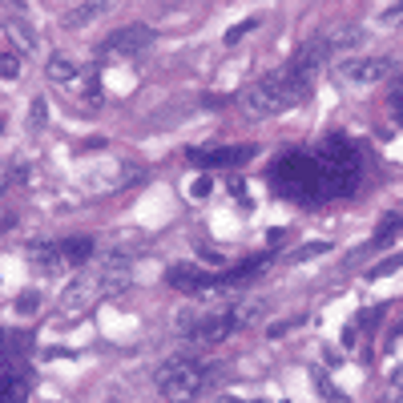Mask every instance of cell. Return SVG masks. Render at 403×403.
Wrapping results in <instances>:
<instances>
[{
  "mask_svg": "<svg viewBox=\"0 0 403 403\" xmlns=\"http://www.w3.org/2000/svg\"><path fill=\"white\" fill-rule=\"evenodd\" d=\"M45 73H49V81H73L77 77V61L73 57H49V65H45Z\"/></svg>",
  "mask_w": 403,
  "mask_h": 403,
  "instance_id": "15",
  "label": "cell"
},
{
  "mask_svg": "<svg viewBox=\"0 0 403 403\" xmlns=\"http://www.w3.org/2000/svg\"><path fill=\"white\" fill-rule=\"evenodd\" d=\"M379 21H383V25H395V21H403V4H387V9H379Z\"/></svg>",
  "mask_w": 403,
  "mask_h": 403,
  "instance_id": "25",
  "label": "cell"
},
{
  "mask_svg": "<svg viewBox=\"0 0 403 403\" xmlns=\"http://www.w3.org/2000/svg\"><path fill=\"white\" fill-rule=\"evenodd\" d=\"M210 189H214V182H210L206 174H198V177L186 186V194H189V198H210Z\"/></svg>",
  "mask_w": 403,
  "mask_h": 403,
  "instance_id": "22",
  "label": "cell"
},
{
  "mask_svg": "<svg viewBox=\"0 0 403 403\" xmlns=\"http://www.w3.org/2000/svg\"><path fill=\"white\" fill-rule=\"evenodd\" d=\"M158 40V28L153 25H126L117 28V33H109V37L101 40V57L105 61H121V57H138V53H145Z\"/></svg>",
  "mask_w": 403,
  "mask_h": 403,
  "instance_id": "8",
  "label": "cell"
},
{
  "mask_svg": "<svg viewBox=\"0 0 403 403\" xmlns=\"http://www.w3.org/2000/svg\"><path fill=\"white\" fill-rule=\"evenodd\" d=\"M311 85H315V77L307 73V69H299L294 61H287L282 69H275V73L258 77L254 85H246L238 93V105L246 117H278L287 114V109H294V105H302L307 101V93H311Z\"/></svg>",
  "mask_w": 403,
  "mask_h": 403,
  "instance_id": "2",
  "label": "cell"
},
{
  "mask_svg": "<svg viewBox=\"0 0 403 403\" xmlns=\"http://www.w3.org/2000/svg\"><path fill=\"white\" fill-rule=\"evenodd\" d=\"M403 266V254H391V258H383V263H375L371 270H367V278H387V275H395Z\"/></svg>",
  "mask_w": 403,
  "mask_h": 403,
  "instance_id": "18",
  "label": "cell"
},
{
  "mask_svg": "<svg viewBox=\"0 0 403 403\" xmlns=\"http://www.w3.org/2000/svg\"><path fill=\"white\" fill-rule=\"evenodd\" d=\"M218 403H242V399H230V395H222V399H218ZM258 403H263V399H258Z\"/></svg>",
  "mask_w": 403,
  "mask_h": 403,
  "instance_id": "30",
  "label": "cell"
},
{
  "mask_svg": "<svg viewBox=\"0 0 403 403\" xmlns=\"http://www.w3.org/2000/svg\"><path fill=\"white\" fill-rule=\"evenodd\" d=\"M379 323V311H363V315L355 319V327H359V335H363V331H371Z\"/></svg>",
  "mask_w": 403,
  "mask_h": 403,
  "instance_id": "27",
  "label": "cell"
},
{
  "mask_svg": "<svg viewBox=\"0 0 403 403\" xmlns=\"http://www.w3.org/2000/svg\"><path fill=\"white\" fill-rule=\"evenodd\" d=\"M129 278H133V258H129V254H105L97 263H89L85 270L65 287L61 315H85L97 302L121 294V290L129 287Z\"/></svg>",
  "mask_w": 403,
  "mask_h": 403,
  "instance_id": "1",
  "label": "cell"
},
{
  "mask_svg": "<svg viewBox=\"0 0 403 403\" xmlns=\"http://www.w3.org/2000/svg\"><path fill=\"white\" fill-rule=\"evenodd\" d=\"M109 4L105 0H85V4H69L65 9V25L69 28H81V25H89V21H97L101 13H105Z\"/></svg>",
  "mask_w": 403,
  "mask_h": 403,
  "instance_id": "12",
  "label": "cell"
},
{
  "mask_svg": "<svg viewBox=\"0 0 403 403\" xmlns=\"http://www.w3.org/2000/svg\"><path fill=\"white\" fill-rule=\"evenodd\" d=\"M282 238H287V230H282V226H278V230H270V234H266V242H270V246H278V242H282Z\"/></svg>",
  "mask_w": 403,
  "mask_h": 403,
  "instance_id": "29",
  "label": "cell"
},
{
  "mask_svg": "<svg viewBox=\"0 0 403 403\" xmlns=\"http://www.w3.org/2000/svg\"><path fill=\"white\" fill-rule=\"evenodd\" d=\"M194 165H222V170H230V165H246L254 158L250 145H226V150H189L186 153Z\"/></svg>",
  "mask_w": 403,
  "mask_h": 403,
  "instance_id": "10",
  "label": "cell"
},
{
  "mask_svg": "<svg viewBox=\"0 0 403 403\" xmlns=\"http://www.w3.org/2000/svg\"><path fill=\"white\" fill-rule=\"evenodd\" d=\"M28 391H33V375H28V367H21L16 359H9V367H4V395H0V403H25Z\"/></svg>",
  "mask_w": 403,
  "mask_h": 403,
  "instance_id": "11",
  "label": "cell"
},
{
  "mask_svg": "<svg viewBox=\"0 0 403 403\" xmlns=\"http://www.w3.org/2000/svg\"><path fill=\"white\" fill-rule=\"evenodd\" d=\"M287 403H290V399H287Z\"/></svg>",
  "mask_w": 403,
  "mask_h": 403,
  "instance_id": "31",
  "label": "cell"
},
{
  "mask_svg": "<svg viewBox=\"0 0 403 403\" xmlns=\"http://www.w3.org/2000/svg\"><path fill=\"white\" fill-rule=\"evenodd\" d=\"M315 387H319V395H323V399H331V403H347V395H343V391L335 387L331 379H319Z\"/></svg>",
  "mask_w": 403,
  "mask_h": 403,
  "instance_id": "23",
  "label": "cell"
},
{
  "mask_svg": "<svg viewBox=\"0 0 403 403\" xmlns=\"http://www.w3.org/2000/svg\"><path fill=\"white\" fill-rule=\"evenodd\" d=\"M327 250H335L327 238H323V242H307V246H299V250H290V254H287V263H290V266L311 263V258H319V254H327Z\"/></svg>",
  "mask_w": 403,
  "mask_h": 403,
  "instance_id": "16",
  "label": "cell"
},
{
  "mask_svg": "<svg viewBox=\"0 0 403 403\" xmlns=\"http://www.w3.org/2000/svg\"><path fill=\"white\" fill-rule=\"evenodd\" d=\"M4 33H9V40H13V45H16L21 53H33V49L40 45L37 33L28 28V21H4Z\"/></svg>",
  "mask_w": 403,
  "mask_h": 403,
  "instance_id": "14",
  "label": "cell"
},
{
  "mask_svg": "<svg viewBox=\"0 0 403 403\" xmlns=\"http://www.w3.org/2000/svg\"><path fill=\"white\" fill-rule=\"evenodd\" d=\"M391 109H395V117L403 121V85L395 89V93H391Z\"/></svg>",
  "mask_w": 403,
  "mask_h": 403,
  "instance_id": "28",
  "label": "cell"
},
{
  "mask_svg": "<svg viewBox=\"0 0 403 403\" xmlns=\"http://www.w3.org/2000/svg\"><path fill=\"white\" fill-rule=\"evenodd\" d=\"M206 375H210V367L198 363L194 355H174L158 367V391L170 403H194L198 391L206 387Z\"/></svg>",
  "mask_w": 403,
  "mask_h": 403,
  "instance_id": "4",
  "label": "cell"
},
{
  "mask_svg": "<svg viewBox=\"0 0 403 403\" xmlns=\"http://www.w3.org/2000/svg\"><path fill=\"white\" fill-rule=\"evenodd\" d=\"M28 117H33V126H45V117H49V105L45 101H33V109H28Z\"/></svg>",
  "mask_w": 403,
  "mask_h": 403,
  "instance_id": "26",
  "label": "cell"
},
{
  "mask_svg": "<svg viewBox=\"0 0 403 403\" xmlns=\"http://www.w3.org/2000/svg\"><path fill=\"white\" fill-rule=\"evenodd\" d=\"M25 182H28V165L16 162L13 170H9V182H4V186H25Z\"/></svg>",
  "mask_w": 403,
  "mask_h": 403,
  "instance_id": "24",
  "label": "cell"
},
{
  "mask_svg": "<svg viewBox=\"0 0 403 403\" xmlns=\"http://www.w3.org/2000/svg\"><path fill=\"white\" fill-rule=\"evenodd\" d=\"M270 177H275L278 194H287V198L331 202L327 177H323V162H319V153H311V150H290L287 158H278Z\"/></svg>",
  "mask_w": 403,
  "mask_h": 403,
  "instance_id": "3",
  "label": "cell"
},
{
  "mask_svg": "<svg viewBox=\"0 0 403 403\" xmlns=\"http://www.w3.org/2000/svg\"><path fill=\"white\" fill-rule=\"evenodd\" d=\"M319 37L327 40V49H331V53H339V49H355L363 33H359L355 25H335V28H327V33H319Z\"/></svg>",
  "mask_w": 403,
  "mask_h": 403,
  "instance_id": "13",
  "label": "cell"
},
{
  "mask_svg": "<svg viewBox=\"0 0 403 403\" xmlns=\"http://www.w3.org/2000/svg\"><path fill=\"white\" fill-rule=\"evenodd\" d=\"M4 343H9V359H16L25 347H33V335H25V331H4Z\"/></svg>",
  "mask_w": 403,
  "mask_h": 403,
  "instance_id": "17",
  "label": "cell"
},
{
  "mask_svg": "<svg viewBox=\"0 0 403 403\" xmlns=\"http://www.w3.org/2000/svg\"><path fill=\"white\" fill-rule=\"evenodd\" d=\"M258 25H263L258 16H246V21H238V25H234V28H230V33H226V45H234V40H242V37H246V33H254V28H258Z\"/></svg>",
  "mask_w": 403,
  "mask_h": 403,
  "instance_id": "19",
  "label": "cell"
},
{
  "mask_svg": "<svg viewBox=\"0 0 403 403\" xmlns=\"http://www.w3.org/2000/svg\"><path fill=\"white\" fill-rule=\"evenodd\" d=\"M165 282H170L174 290H186V294H210L214 275H206V270L194 266V263H174L170 270H165Z\"/></svg>",
  "mask_w": 403,
  "mask_h": 403,
  "instance_id": "9",
  "label": "cell"
},
{
  "mask_svg": "<svg viewBox=\"0 0 403 403\" xmlns=\"http://www.w3.org/2000/svg\"><path fill=\"white\" fill-rule=\"evenodd\" d=\"M16 73H21V61H16V53H13V49L0 53V77H4V81H13Z\"/></svg>",
  "mask_w": 403,
  "mask_h": 403,
  "instance_id": "20",
  "label": "cell"
},
{
  "mask_svg": "<svg viewBox=\"0 0 403 403\" xmlns=\"http://www.w3.org/2000/svg\"><path fill=\"white\" fill-rule=\"evenodd\" d=\"M177 331L189 343H222L226 335L242 331L238 307H210V311H182L177 315Z\"/></svg>",
  "mask_w": 403,
  "mask_h": 403,
  "instance_id": "5",
  "label": "cell"
},
{
  "mask_svg": "<svg viewBox=\"0 0 403 403\" xmlns=\"http://www.w3.org/2000/svg\"><path fill=\"white\" fill-rule=\"evenodd\" d=\"M37 307H40V290H21V294H16V311H21V315L37 311Z\"/></svg>",
  "mask_w": 403,
  "mask_h": 403,
  "instance_id": "21",
  "label": "cell"
},
{
  "mask_svg": "<svg viewBox=\"0 0 403 403\" xmlns=\"http://www.w3.org/2000/svg\"><path fill=\"white\" fill-rule=\"evenodd\" d=\"M395 69H399V57H351V61L335 65V77L347 89H367V85L387 81Z\"/></svg>",
  "mask_w": 403,
  "mask_h": 403,
  "instance_id": "7",
  "label": "cell"
},
{
  "mask_svg": "<svg viewBox=\"0 0 403 403\" xmlns=\"http://www.w3.org/2000/svg\"><path fill=\"white\" fill-rule=\"evenodd\" d=\"M93 238H65V242H37L28 246V263L37 266L40 275H65L77 266H89L93 258Z\"/></svg>",
  "mask_w": 403,
  "mask_h": 403,
  "instance_id": "6",
  "label": "cell"
}]
</instances>
